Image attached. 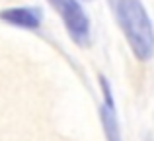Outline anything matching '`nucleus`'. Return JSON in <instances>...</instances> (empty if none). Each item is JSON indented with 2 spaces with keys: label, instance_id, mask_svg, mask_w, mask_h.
Masks as SVG:
<instances>
[{
  "label": "nucleus",
  "instance_id": "obj_4",
  "mask_svg": "<svg viewBox=\"0 0 154 141\" xmlns=\"http://www.w3.org/2000/svg\"><path fill=\"white\" fill-rule=\"evenodd\" d=\"M0 20L22 30H39L43 22V12L37 6H16L0 12Z\"/></svg>",
  "mask_w": 154,
  "mask_h": 141
},
{
  "label": "nucleus",
  "instance_id": "obj_2",
  "mask_svg": "<svg viewBox=\"0 0 154 141\" xmlns=\"http://www.w3.org/2000/svg\"><path fill=\"white\" fill-rule=\"evenodd\" d=\"M60 16L70 39L80 47L90 43V18L78 0H47Z\"/></svg>",
  "mask_w": 154,
  "mask_h": 141
},
{
  "label": "nucleus",
  "instance_id": "obj_1",
  "mask_svg": "<svg viewBox=\"0 0 154 141\" xmlns=\"http://www.w3.org/2000/svg\"><path fill=\"white\" fill-rule=\"evenodd\" d=\"M115 16L133 55L146 63L154 57V26L140 0H115Z\"/></svg>",
  "mask_w": 154,
  "mask_h": 141
},
{
  "label": "nucleus",
  "instance_id": "obj_3",
  "mask_svg": "<svg viewBox=\"0 0 154 141\" xmlns=\"http://www.w3.org/2000/svg\"><path fill=\"white\" fill-rule=\"evenodd\" d=\"M100 79V88H102V104H100V122L103 127V135L107 141H123L121 135V126L119 118H117V106L115 98L111 92V84L103 75L98 76Z\"/></svg>",
  "mask_w": 154,
  "mask_h": 141
}]
</instances>
